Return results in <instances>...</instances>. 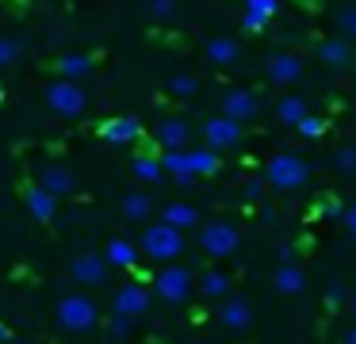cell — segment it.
<instances>
[{
	"mask_svg": "<svg viewBox=\"0 0 356 344\" xmlns=\"http://www.w3.org/2000/svg\"><path fill=\"white\" fill-rule=\"evenodd\" d=\"M142 252L149 260H157V264H169V260H177L184 252V229L165 218L154 222V226L142 229Z\"/></svg>",
	"mask_w": 356,
	"mask_h": 344,
	"instance_id": "obj_1",
	"label": "cell"
},
{
	"mask_svg": "<svg viewBox=\"0 0 356 344\" xmlns=\"http://www.w3.org/2000/svg\"><path fill=\"white\" fill-rule=\"evenodd\" d=\"M42 99H47V107L54 115H62V119H81V115H85V107H88L85 88H81L77 81H70V76L50 81L47 92H42Z\"/></svg>",
	"mask_w": 356,
	"mask_h": 344,
	"instance_id": "obj_2",
	"label": "cell"
},
{
	"mask_svg": "<svg viewBox=\"0 0 356 344\" xmlns=\"http://www.w3.org/2000/svg\"><path fill=\"white\" fill-rule=\"evenodd\" d=\"M54 318L65 333H88V329H96V321H100V310H96V302L88 295H65L62 302L54 306Z\"/></svg>",
	"mask_w": 356,
	"mask_h": 344,
	"instance_id": "obj_3",
	"label": "cell"
},
{
	"mask_svg": "<svg viewBox=\"0 0 356 344\" xmlns=\"http://www.w3.org/2000/svg\"><path fill=\"white\" fill-rule=\"evenodd\" d=\"M264 180L280 191H295L310 180V168H307V161L295 157V153H276V157L264 165Z\"/></svg>",
	"mask_w": 356,
	"mask_h": 344,
	"instance_id": "obj_4",
	"label": "cell"
},
{
	"mask_svg": "<svg viewBox=\"0 0 356 344\" xmlns=\"http://www.w3.org/2000/svg\"><path fill=\"white\" fill-rule=\"evenodd\" d=\"M154 295L165 298L169 306L188 302V295H192V272H188L184 264H165L161 272L154 275Z\"/></svg>",
	"mask_w": 356,
	"mask_h": 344,
	"instance_id": "obj_5",
	"label": "cell"
},
{
	"mask_svg": "<svg viewBox=\"0 0 356 344\" xmlns=\"http://www.w3.org/2000/svg\"><path fill=\"white\" fill-rule=\"evenodd\" d=\"M241 245V234L234 222L218 218V222H207V226L200 229V249L207 252V256H234Z\"/></svg>",
	"mask_w": 356,
	"mask_h": 344,
	"instance_id": "obj_6",
	"label": "cell"
},
{
	"mask_svg": "<svg viewBox=\"0 0 356 344\" xmlns=\"http://www.w3.org/2000/svg\"><path fill=\"white\" fill-rule=\"evenodd\" d=\"M203 142L215 145L218 153H222V149H234V145L241 142V122L230 119V115H215V119L203 122Z\"/></svg>",
	"mask_w": 356,
	"mask_h": 344,
	"instance_id": "obj_7",
	"label": "cell"
},
{
	"mask_svg": "<svg viewBox=\"0 0 356 344\" xmlns=\"http://www.w3.org/2000/svg\"><path fill=\"white\" fill-rule=\"evenodd\" d=\"M149 302H154L149 287H142V283H127V287L115 290V298H111V310H115V313H127V318H142V313L149 310Z\"/></svg>",
	"mask_w": 356,
	"mask_h": 344,
	"instance_id": "obj_8",
	"label": "cell"
},
{
	"mask_svg": "<svg viewBox=\"0 0 356 344\" xmlns=\"http://www.w3.org/2000/svg\"><path fill=\"white\" fill-rule=\"evenodd\" d=\"M73 279L81 287H100L108 279V256H100V252H81L73 260Z\"/></svg>",
	"mask_w": 356,
	"mask_h": 344,
	"instance_id": "obj_9",
	"label": "cell"
},
{
	"mask_svg": "<svg viewBox=\"0 0 356 344\" xmlns=\"http://www.w3.org/2000/svg\"><path fill=\"white\" fill-rule=\"evenodd\" d=\"M100 138L108 145H131L142 138V122L134 119V115H115V119H108L100 126Z\"/></svg>",
	"mask_w": 356,
	"mask_h": 344,
	"instance_id": "obj_10",
	"label": "cell"
},
{
	"mask_svg": "<svg viewBox=\"0 0 356 344\" xmlns=\"http://www.w3.org/2000/svg\"><path fill=\"white\" fill-rule=\"evenodd\" d=\"M264 73H268L272 84H295L302 76V61L295 58V54H272Z\"/></svg>",
	"mask_w": 356,
	"mask_h": 344,
	"instance_id": "obj_11",
	"label": "cell"
},
{
	"mask_svg": "<svg viewBox=\"0 0 356 344\" xmlns=\"http://www.w3.org/2000/svg\"><path fill=\"white\" fill-rule=\"evenodd\" d=\"M24 203H27V211H31V218H39V222H50L58 214V195L47 191L42 183H35V188L24 191Z\"/></svg>",
	"mask_w": 356,
	"mask_h": 344,
	"instance_id": "obj_12",
	"label": "cell"
},
{
	"mask_svg": "<svg viewBox=\"0 0 356 344\" xmlns=\"http://www.w3.org/2000/svg\"><path fill=\"white\" fill-rule=\"evenodd\" d=\"M222 115H230V119H238V122L257 119V96L253 92H241V88L226 92L222 96Z\"/></svg>",
	"mask_w": 356,
	"mask_h": 344,
	"instance_id": "obj_13",
	"label": "cell"
},
{
	"mask_svg": "<svg viewBox=\"0 0 356 344\" xmlns=\"http://www.w3.org/2000/svg\"><path fill=\"white\" fill-rule=\"evenodd\" d=\"M218 321H222V329H234V333H241V329L253 321V310H249L245 298H226L222 310H218Z\"/></svg>",
	"mask_w": 356,
	"mask_h": 344,
	"instance_id": "obj_14",
	"label": "cell"
},
{
	"mask_svg": "<svg viewBox=\"0 0 356 344\" xmlns=\"http://www.w3.org/2000/svg\"><path fill=\"white\" fill-rule=\"evenodd\" d=\"M203 54H207V61H215V65H234V61L241 58V46L234 42L230 35H215V38H207Z\"/></svg>",
	"mask_w": 356,
	"mask_h": 344,
	"instance_id": "obj_15",
	"label": "cell"
},
{
	"mask_svg": "<svg viewBox=\"0 0 356 344\" xmlns=\"http://www.w3.org/2000/svg\"><path fill=\"white\" fill-rule=\"evenodd\" d=\"M318 58L325 61V65H333V69H345L348 61H353V38H325L322 46H318Z\"/></svg>",
	"mask_w": 356,
	"mask_h": 344,
	"instance_id": "obj_16",
	"label": "cell"
},
{
	"mask_svg": "<svg viewBox=\"0 0 356 344\" xmlns=\"http://www.w3.org/2000/svg\"><path fill=\"white\" fill-rule=\"evenodd\" d=\"M276 15V0H245V15H241V27L245 31H264Z\"/></svg>",
	"mask_w": 356,
	"mask_h": 344,
	"instance_id": "obj_17",
	"label": "cell"
},
{
	"mask_svg": "<svg viewBox=\"0 0 356 344\" xmlns=\"http://www.w3.org/2000/svg\"><path fill=\"white\" fill-rule=\"evenodd\" d=\"M104 256H108L111 268H134L138 264V245L127 241V237H111L108 249H104Z\"/></svg>",
	"mask_w": 356,
	"mask_h": 344,
	"instance_id": "obj_18",
	"label": "cell"
},
{
	"mask_svg": "<svg viewBox=\"0 0 356 344\" xmlns=\"http://www.w3.org/2000/svg\"><path fill=\"white\" fill-rule=\"evenodd\" d=\"M161 165H165V176H172L177 183H192L195 180L192 165H188V149H165Z\"/></svg>",
	"mask_w": 356,
	"mask_h": 344,
	"instance_id": "obj_19",
	"label": "cell"
},
{
	"mask_svg": "<svg viewBox=\"0 0 356 344\" xmlns=\"http://www.w3.org/2000/svg\"><path fill=\"white\" fill-rule=\"evenodd\" d=\"M188 138H192V130H188L184 119H165L161 126H157V142H161L165 149H184Z\"/></svg>",
	"mask_w": 356,
	"mask_h": 344,
	"instance_id": "obj_20",
	"label": "cell"
},
{
	"mask_svg": "<svg viewBox=\"0 0 356 344\" xmlns=\"http://www.w3.org/2000/svg\"><path fill=\"white\" fill-rule=\"evenodd\" d=\"M272 287L280 290V295H299L302 287H307V275L299 272V268L287 260V264H280L276 268V275H272Z\"/></svg>",
	"mask_w": 356,
	"mask_h": 344,
	"instance_id": "obj_21",
	"label": "cell"
},
{
	"mask_svg": "<svg viewBox=\"0 0 356 344\" xmlns=\"http://www.w3.org/2000/svg\"><path fill=\"white\" fill-rule=\"evenodd\" d=\"M39 183L47 191H54V195H70V191H73V172L65 165H47L39 172Z\"/></svg>",
	"mask_w": 356,
	"mask_h": 344,
	"instance_id": "obj_22",
	"label": "cell"
},
{
	"mask_svg": "<svg viewBox=\"0 0 356 344\" xmlns=\"http://www.w3.org/2000/svg\"><path fill=\"white\" fill-rule=\"evenodd\" d=\"M188 165H192L195 180H200V176H215L222 168V161H218L215 145H203V149H188Z\"/></svg>",
	"mask_w": 356,
	"mask_h": 344,
	"instance_id": "obj_23",
	"label": "cell"
},
{
	"mask_svg": "<svg viewBox=\"0 0 356 344\" xmlns=\"http://www.w3.org/2000/svg\"><path fill=\"white\" fill-rule=\"evenodd\" d=\"M119 211H123V218H131V222H146L149 214H154V199H149L146 191H127L123 203H119Z\"/></svg>",
	"mask_w": 356,
	"mask_h": 344,
	"instance_id": "obj_24",
	"label": "cell"
},
{
	"mask_svg": "<svg viewBox=\"0 0 356 344\" xmlns=\"http://www.w3.org/2000/svg\"><path fill=\"white\" fill-rule=\"evenodd\" d=\"M54 73L70 76V81H81V76L92 73V58H88V54H62V58L54 61Z\"/></svg>",
	"mask_w": 356,
	"mask_h": 344,
	"instance_id": "obj_25",
	"label": "cell"
},
{
	"mask_svg": "<svg viewBox=\"0 0 356 344\" xmlns=\"http://www.w3.org/2000/svg\"><path fill=\"white\" fill-rule=\"evenodd\" d=\"M302 115H307V99H302V96L287 92V96H280V99H276V119H280V122L295 126V122H299Z\"/></svg>",
	"mask_w": 356,
	"mask_h": 344,
	"instance_id": "obj_26",
	"label": "cell"
},
{
	"mask_svg": "<svg viewBox=\"0 0 356 344\" xmlns=\"http://www.w3.org/2000/svg\"><path fill=\"white\" fill-rule=\"evenodd\" d=\"M131 168H134V176H138V180H146V183H157L165 176L161 157H149V153H138V157L131 161Z\"/></svg>",
	"mask_w": 356,
	"mask_h": 344,
	"instance_id": "obj_27",
	"label": "cell"
},
{
	"mask_svg": "<svg viewBox=\"0 0 356 344\" xmlns=\"http://www.w3.org/2000/svg\"><path fill=\"white\" fill-rule=\"evenodd\" d=\"M161 218L172 222V226H180V229H188V226H195V222H200V211H195L192 203H169L161 211Z\"/></svg>",
	"mask_w": 356,
	"mask_h": 344,
	"instance_id": "obj_28",
	"label": "cell"
},
{
	"mask_svg": "<svg viewBox=\"0 0 356 344\" xmlns=\"http://www.w3.org/2000/svg\"><path fill=\"white\" fill-rule=\"evenodd\" d=\"M200 290H203V298H226L230 295V275L226 272H207L203 283H200Z\"/></svg>",
	"mask_w": 356,
	"mask_h": 344,
	"instance_id": "obj_29",
	"label": "cell"
},
{
	"mask_svg": "<svg viewBox=\"0 0 356 344\" xmlns=\"http://www.w3.org/2000/svg\"><path fill=\"white\" fill-rule=\"evenodd\" d=\"M24 38H12V35H0V69H8L16 65L19 58H24Z\"/></svg>",
	"mask_w": 356,
	"mask_h": 344,
	"instance_id": "obj_30",
	"label": "cell"
},
{
	"mask_svg": "<svg viewBox=\"0 0 356 344\" xmlns=\"http://www.w3.org/2000/svg\"><path fill=\"white\" fill-rule=\"evenodd\" d=\"M295 134L307 138V142H318V138L325 134V119H322V115H310V111H307L299 122H295Z\"/></svg>",
	"mask_w": 356,
	"mask_h": 344,
	"instance_id": "obj_31",
	"label": "cell"
},
{
	"mask_svg": "<svg viewBox=\"0 0 356 344\" xmlns=\"http://www.w3.org/2000/svg\"><path fill=\"white\" fill-rule=\"evenodd\" d=\"M165 88H169L172 96H195L200 81H195V73H172L169 81H165Z\"/></svg>",
	"mask_w": 356,
	"mask_h": 344,
	"instance_id": "obj_32",
	"label": "cell"
},
{
	"mask_svg": "<svg viewBox=\"0 0 356 344\" xmlns=\"http://www.w3.org/2000/svg\"><path fill=\"white\" fill-rule=\"evenodd\" d=\"M333 168L345 176H356V145H341L337 153H333Z\"/></svg>",
	"mask_w": 356,
	"mask_h": 344,
	"instance_id": "obj_33",
	"label": "cell"
},
{
	"mask_svg": "<svg viewBox=\"0 0 356 344\" xmlns=\"http://www.w3.org/2000/svg\"><path fill=\"white\" fill-rule=\"evenodd\" d=\"M149 15L157 23H172L177 19V0H149Z\"/></svg>",
	"mask_w": 356,
	"mask_h": 344,
	"instance_id": "obj_34",
	"label": "cell"
},
{
	"mask_svg": "<svg viewBox=\"0 0 356 344\" xmlns=\"http://www.w3.org/2000/svg\"><path fill=\"white\" fill-rule=\"evenodd\" d=\"M337 27H341L345 38H356V4H345L337 12Z\"/></svg>",
	"mask_w": 356,
	"mask_h": 344,
	"instance_id": "obj_35",
	"label": "cell"
},
{
	"mask_svg": "<svg viewBox=\"0 0 356 344\" xmlns=\"http://www.w3.org/2000/svg\"><path fill=\"white\" fill-rule=\"evenodd\" d=\"M131 325H134V318L115 313V318H111V325H108V336H111V341H123V336H131Z\"/></svg>",
	"mask_w": 356,
	"mask_h": 344,
	"instance_id": "obj_36",
	"label": "cell"
},
{
	"mask_svg": "<svg viewBox=\"0 0 356 344\" xmlns=\"http://www.w3.org/2000/svg\"><path fill=\"white\" fill-rule=\"evenodd\" d=\"M345 302H348L345 287H341V283H333V287H330V295H325V306H330V310H337V306H345Z\"/></svg>",
	"mask_w": 356,
	"mask_h": 344,
	"instance_id": "obj_37",
	"label": "cell"
},
{
	"mask_svg": "<svg viewBox=\"0 0 356 344\" xmlns=\"http://www.w3.org/2000/svg\"><path fill=\"white\" fill-rule=\"evenodd\" d=\"M341 226L348 229V237H356V203L345 206V214H341Z\"/></svg>",
	"mask_w": 356,
	"mask_h": 344,
	"instance_id": "obj_38",
	"label": "cell"
},
{
	"mask_svg": "<svg viewBox=\"0 0 356 344\" xmlns=\"http://www.w3.org/2000/svg\"><path fill=\"white\" fill-rule=\"evenodd\" d=\"M261 191H264V180H249L245 183V195L249 199H261Z\"/></svg>",
	"mask_w": 356,
	"mask_h": 344,
	"instance_id": "obj_39",
	"label": "cell"
},
{
	"mask_svg": "<svg viewBox=\"0 0 356 344\" xmlns=\"http://www.w3.org/2000/svg\"><path fill=\"white\" fill-rule=\"evenodd\" d=\"M0 341H12V329L4 325V321H0Z\"/></svg>",
	"mask_w": 356,
	"mask_h": 344,
	"instance_id": "obj_40",
	"label": "cell"
},
{
	"mask_svg": "<svg viewBox=\"0 0 356 344\" xmlns=\"http://www.w3.org/2000/svg\"><path fill=\"white\" fill-rule=\"evenodd\" d=\"M345 341H348V344H356V325H353V329H348V333H345Z\"/></svg>",
	"mask_w": 356,
	"mask_h": 344,
	"instance_id": "obj_41",
	"label": "cell"
},
{
	"mask_svg": "<svg viewBox=\"0 0 356 344\" xmlns=\"http://www.w3.org/2000/svg\"><path fill=\"white\" fill-rule=\"evenodd\" d=\"M348 310H353V313H356V295H353V298H348Z\"/></svg>",
	"mask_w": 356,
	"mask_h": 344,
	"instance_id": "obj_42",
	"label": "cell"
},
{
	"mask_svg": "<svg viewBox=\"0 0 356 344\" xmlns=\"http://www.w3.org/2000/svg\"><path fill=\"white\" fill-rule=\"evenodd\" d=\"M0 104H4V88H0Z\"/></svg>",
	"mask_w": 356,
	"mask_h": 344,
	"instance_id": "obj_43",
	"label": "cell"
}]
</instances>
